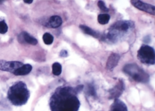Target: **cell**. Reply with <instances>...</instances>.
Segmentation results:
<instances>
[{
  "instance_id": "obj_1",
  "label": "cell",
  "mask_w": 155,
  "mask_h": 111,
  "mask_svg": "<svg viewBox=\"0 0 155 111\" xmlns=\"http://www.w3.org/2000/svg\"><path fill=\"white\" fill-rule=\"evenodd\" d=\"M84 88L82 85L73 87L70 86L59 87L50 99L51 111H78L80 102L78 94Z\"/></svg>"
},
{
  "instance_id": "obj_2",
  "label": "cell",
  "mask_w": 155,
  "mask_h": 111,
  "mask_svg": "<svg viewBox=\"0 0 155 111\" xmlns=\"http://www.w3.org/2000/svg\"><path fill=\"white\" fill-rule=\"evenodd\" d=\"M30 97V92L25 83L16 82L8 91V97L14 105L20 106L25 104Z\"/></svg>"
},
{
  "instance_id": "obj_3",
  "label": "cell",
  "mask_w": 155,
  "mask_h": 111,
  "mask_svg": "<svg viewBox=\"0 0 155 111\" xmlns=\"http://www.w3.org/2000/svg\"><path fill=\"white\" fill-rule=\"evenodd\" d=\"M134 26L131 21H118L110 26L106 35L107 39L112 42H116L118 39L129 32Z\"/></svg>"
},
{
  "instance_id": "obj_4",
  "label": "cell",
  "mask_w": 155,
  "mask_h": 111,
  "mask_svg": "<svg viewBox=\"0 0 155 111\" xmlns=\"http://www.w3.org/2000/svg\"><path fill=\"white\" fill-rule=\"evenodd\" d=\"M123 71L136 82L143 83L149 82L150 76L148 74L137 64L125 65L123 67Z\"/></svg>"
},
{
  "instance_id": "obj_5",
  "label": "cell",
  "mask_w": 155,
  "mask_h": 111,
  "mask_svg": "<svg viewBox=\"0 0 155 111\" xmlns=\"http://www.w3.org/2000/svg\"><path fill=\"white\" fill-rule=\"evenodd\" d=\"M137 57L142 63L147 65L155 64V50L153 47L149 45H142L137 51Z\"/></svg>"
},
{
  "instance_id": "obj_6",
  "label": "cell",
  "mask_w": 155,
  "mask_h": 111,
  "mask_svg": "<svg viewBox=\"0 0 155 111\" xmlns=\"http://www.w3.org/2000/svg\"><path fill=\"white\" fill-rule=\"evenodd\" d=\"M23 65V63L19 61H7L0 60V70L13 73Z\"/></svg>"
},
{
  "instance_id": "obj_7",
  "label": "cell",
  "mask_w": 155,
  "mask_h": 111,
  "mask_svg": "<svg viewBox=\"0 0 155 111\" xmlns=\"http://www.w3.org/2000/svg\"><path fill=\"white\" fill-rule=\"evenodd\" d=\"M130 2L137 9L146 12L150 14L155 15V7L154 5L139 0H132L130 1Z\"/></svg>"
},
{
  "instance_id": "obj_8",
  "label": "cell",
  "mask_w": 155,
  "mask_h": 111,
  "mask_svg": "<svg viewBox=\"0 0 155 111\" xmlns=\"http://www.w3.org/2000/svg\"><path fill=\"white\" fill-rule=\"evenodd\" d=\"M125 89V85L123 80H119L117 84L108 91L109 99H117L124 92Z\"/></svg>"
},
{
  "instance_id": "obj_9",
  "label": "cell",
  "mask_w": 155,
  "mask_h": 111,
  "mask_svg": "<svg viewBox=\"0 0 155 111\" xmlns=\"http://www.w3.org/2000/svg\"><path fill=\"white\" fill-rule=\"evenodd\" d=\"M120 59V56L116 53H112L109 56L106 64V68L109 71H112L117 66Z\"/></svg>"
},
{
  "instance_id": "obj_10",
  "label": "cell",
  "mask_w": 155,
  "mask_h": 111,
  "mask_svg": "<svg viewBox=\"0 0 155 111\" xmlns=\"http://www.w3.org/2000/svg\"><path fill=\"white\" fill-rule=\"evenodd\" d=\"M109 111H128L126 104L118 98L114 100Z\"/></svg>"
},
{
  "instance_id": "obj_11",
  "label": "cell",
  "mask_w": 155,
  "mask_h": 111,
  "mask_svg": "<svg viewBox=\"0 0 155 111\" xmlns=\"http://www.w3.org/2000/svg\"><path fill=\"white\" fill-rule=\"evenodd\" d=\"M32 69V66L29 64H23L21 67L17 69L13 74L16 76L26 75L31 72Z\"/></svg>"
},
{
  "instance_id": "obj_12",
  "label": "cell",
  "mask_w": 155,
  "mask_h": 111,
  "mask_svg": "<svg viewBox=\"0 0 155 111\" xmlns=\"http://www.w3.org/2000/svg\"><path fill=\"white\" fill-rule=\"evenodd\" d=\"M80 28L81 31L86 34L91 35L96 38H98L100 36V34L98 32L91 29L90 27L85 25H81L79 26Z\"/></svg>"
},
{
  "instance_id": "obj_13",
  "label": "cell",
  "mask_w": 155,
  "mask_h": 111,
  "mask_svg": "<svg viewBox=\"0 0 155 111\" xmlns=\"http://www.w3.org/2000/svg\"><path fill=\"white\" fill-rule=\"evenodd\" d=\"M62 23V20L58 15H53L50 18L49 25L50 27L53 28H57L60 26Z\"/></svg>"
},
{
  "instance_id": "obj_14",
  "label": "cell",
  "mask_w": 155,
  "mask_h": 111,
  "mask_svg": "<svg viewBox=\"0 0 155 111\" xmlns=\"http://www.w3.org/2000/svg\"><path fill=\"white\" fill-rule=\"evenodd\" d=\"M21 38L24 39V41L32 45H36L38 44V41L35 37L29 34L26 32H23L21 34Z\"/></svg>"
},
{
  "instance_id": "obj_15",
  "label": "cell",
  "mask_w": 155,
  "mask_h": 111,
  "mask_svg": "<svg viewBox=\"0 0 155 111\" xmlns=\"http://www.w3.org/2000/svg\"><path fill=\"white\" fill-rule=\"evenodd\" d=\"M110 17L108 14H100L98 15V22L101 25L107 24L109 22Z\"/></svg>"
},
{
  "instance_id": "obj_16",
  "label": "cell",
  "mask_w": 155,
  "mask_h": 111,
  "mask_svg": "<svg viewBox=\"0 0 155 111\" xmlns=\"http://www.w3.org/2000/svg\"><path fill=\"white\" fill-rule=\"evenodd\" d=\"M52 73L55 76H59L62 72V66L59 62L54 63L52 66Z\"/></svg>"
},
{
  "instance_id": "obj_17",
  "label": "cell",
  "mask_w": 155,
  "mask_h": 111,
  "mask_svg": "<svg viewBox=\"0 0 155 111\" xmlns=\"http://www.w3.org/2000/svg\"><path fill=\"white\" fill-rule=\"evenodd\" d=\"M43 42L46 45H51L53 43L54 37L49 33L46 32L43 35L42 37Z\"/></svg>"
},
{
  "instance_id": "obj_18",
  "label": "cell",
  "mask_w": 155,
  "mask_h": 111,
  "mask_svg": "<svg viewBox=\"0 0 155 111\" xmlns=\"http://www.w3.org/2000/svg\"><path fill=\"white\" fill-rule=\"evenodd\" d=\"M86 92L89 96H96V92L94 86L92 85L89 84L86 89Z\"/></svg>"
},
{
  "instance_id": "obj_19",
  "label": "cell",
  "mask_w": 155,
  "mask_h": 111,
  "mask_svg": "<svg viewBox=\"0 0 155 111\" xmlns=\"http://www.w3.org/2000/svg\"><path fill=\"white\" fill-rule=\"evenodd\" d=\"M8 31V26L5 21H0V33H6Z\"/></svg>"
},
{
  "instance_id": "obj_20",
  "label": "cell",
  "mask_w": 155,
  "mask_h": 111,
  "mask_svg": "<svg viewBox=\"0 0 155 111\" xmlns=\"http://www.w3.org/2000/svg\"><path fill=\"white\" fill-rule=\"evenodd\" d=\"M98 6L101 11L103 12H107L109 11V9L106 6V4L102 1H99L97 3Z\"/></svg>"
},
{
  "instance_id": "obj_21",
  "label": "cell",
  "mask_w": 155,
  "mask_h": 111,
  "mask_svg": "<svg viewBox=\"0 0 155 111\" xmlns=\"http://www.w3.org/2000/svg\"><path fill=\"white\" fill-rule=\"evenodd\" d=\"M68 52L65 50H63L60 52V56L61 57H66L68 56Z\"/></svg>"
},
{
  "instance_id": "obj_22",
  "label": "cell",
  "mask_w": 155,
  "mask_h": 111,
  "mask_svg": "<svg viewBox=\"0 0 155 111\" xmlns=\"http://www.w3.org/2000/svg\"><path fill=\"white\" fill-rule=\"evenodd\" d=\"M24 2L25 3L30 4L32 3L33 1L32 0H25V1H24Z\"/></svg>"
}]
</instances>
